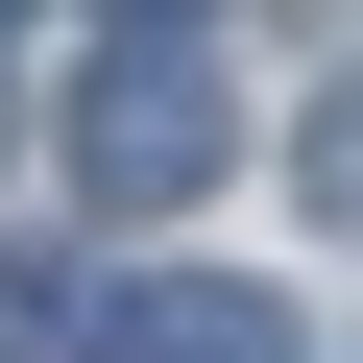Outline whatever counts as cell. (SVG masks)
I'll return each mask as SVG.
<instances>
[{
    "instance_id": "obj_2",
    "label": "cell",
    "mask_w": 363,
    "mask_h": 363,
    "mask_svg": "<svg viewBox=\"0 0 363 363\" xmlns=\"http://www.w3.org/2000/svg\"><path fill=\"white\" fill-rule=\"evenodd\" d=\"M73 363H267V291L145 267V291H97V315H73Z\"/></svg>"
},
{
    "instance_id": "obj_1",
    "label": "cell",
    "mask_w": 363,
    "mask_h": 363,
    "mask_svg": "<svg viewBox=\"0 0 363 363\" xmlns=\"http://www.w3.org/2000/svg\"><path fill=\"white\" fill-rule=\"evenodd\" d=\"M218 169H242V121H218L194 49H97V97H73V194L97 218H194Z\"/></svg>"
},
{
    "instance_id": "obj_4",
    "label": "cell",
    "mask_w": 363,
    "mask_h": 363,
    "mask_svg": "<svg viewBox=\"0 0 363 363\" xmlns=\"http://www.w3.org/2000/svg\"><path fill=\"white\" fill-rule=\"evenodd\" d=\"M97 25H121V49H194V0H97Z\"/></svg>"
},
{
    "instance_id": "obj_3",
    "label": "cell",
    "mask_w": 363,
    "mask_h": 363,
    "mask_svg": "<svg viewBox=\"0 0 363 363\" xmlns=\"http://www.w3.org/2000/svg\"><path fill=\"white\" fill-rule=\"evenodd\" d=\"M0 363H73V267H0Z\"/></svg>"
}]
</instances>
